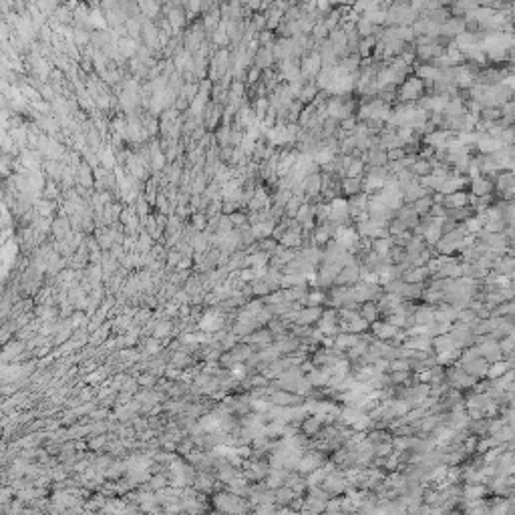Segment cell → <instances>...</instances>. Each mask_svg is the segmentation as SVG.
Returning <instances> with one entry per match:
<instances>
[{
	"instance_id": "obj_27",
	"label": "cell",
	"mask_w": 515,
	"mask_h": 515,
	"mask_svg": "<svg viewBox=\"0 0 515 515\" xmlns=\"http://www.w3.org/2000/svg\"><path fill=\"white\" fill-rule=\"evenodd\" d=\"M340 189L342 193L346 195H356L362 191V177H344L342 183H340Z\"/></svg>"
},
{
	"instance_id": "obj_37",
	"label": "cell",
	"mask_w": 515,
	"mask_h": 515,
	"mask_svg": "<svg viewBox=\"0 0 515 515\" xmlns=\"http://www.w3.org/2000/svg\"><path fill=\"white\" fill-rule=\"evenodd\" d=\"M326 300V296L322 294V290H314L306 294V306H322V302Z\"/></svg>"
},
{
	"instance_id": "obj_9",
	"label": "cell",
	"mask_w": 515,
	"mask_h": 515,
	"mask_svg": "<svg viewBox=\"0 0 515 515\" xmlns=\"http://www.w3.org/2000/svg\"><path fill=\"white\" fill-rule=\"evenodd\" d=\"M358 278H360V266H358V264L342 266L340 272H338L336 278H334V286H352Z\"/></svg>"
},
{
	"instance_id": "obj_16",
	"label": "cell",
	"mask_w": 515,
	"mask_h": 515,
	"mask_svg": "<svg viewBox=\"0 0 515 515\" xmlns=\"http://www.w3.org/2000/svg\"><path fill=\"white\" fill-rule=\"evenodd\" d=\"M469 183V177H463V175H449L445 181L441 183V188L437 189L439 193H453V191H459V189H463L465 186Z\"/></svg>"
},
{
	"instance_id": "obj_18",
	"label": "cell",
	"mask_w": 515,
	"mask_h": 515,
	"mask_svg": "<svg viewBox=\"0 0 515 515\" xmlns=\"http://www.w3.org/2000/svg\"><path fill=\"white\" fill-rule=\"evenodd\" d=\"M431 336H425V334H417V336H407V340L402 342L404 348H411V351H427L431 352Z\"/></svg>"
},
{
	"instance_id": "obj_5",
	"label": "cell",
	"mask_w": 515,
	"mask_h": 515,
	"mask_svg": "<svg viewBox=\"0 0 515 515\" xmlns=\"http://www.w3.org/2000/svg\"><path fill=\"white\" fill-rule=\"evenodd\" d=\"M493 177H497L495 181H493V186L495 189L499 191V193H503V197L505 199H511V195H513V171H497Z\"/></svg>"
},
{
	"instance_id": "obj_44",
	"label": "cell",
	"mask_w": 515,
	"mask_h": 515,
	"mask_svg": "<svg viewBox=\"0 0 515 515\" xmlns=\"http://www.w3.org/2000/svg\"><path fill=\"white\" fill-rule=\"evenodd\" d=\"M324 511H328V513H332V511H342V499H332V497H330L326 501Z\"/></svg>"
},
{
	"instance_id": "obj_35",
	"label": "cell",
	"mask_w": 515,
	"mask_h": 515,
	"mask_svg": "<svg viewBox=\"0 0 515 515\" xmlns=\"http://www.w3.org/2000/svg\"><path fill=\"white\" fill-rule=\"evenodd\" d=\"M304 204V199L302 197H296V195H292L290 199H288V204L284 206V213L288 215V217H294L296 215V211H298V208Z\"/></svg>"
},
{
	"instance_id": "obj_33",
	"label": "cell",
	"mask_w": 515,
	"mask_h": 515,
	"mask_svg": "<svg viewBox=\"0 0 515 515\" xmlns=\"http://www.w3.org/2000/svg\"><path fill=\"white\" fill-rule=\"evenodd\" d=\"M360 316L366 320V322H375L376 318L380 316L378 308H376L373 302H362V308H360Z\"/></svg>"
},
{
	"instance_id": "obj_51",
	"label": "cell",
	"mask_w": 515,
	"mask_h": 515,
	"mask_svg": "<svg viewBox=\"0 0 515 515\" xmlns=\"http://www.w3.org/2000/svg\"><path fill=\"white\" fill-rule=\"evenodd\" d=\"M352 2H354V0H330V4H338V6H340V4H348V6H351Z\"/></svg>"
},
{
	"instance_id": "obj_4",
	"label": "cell",
	"mask_w": 515,
	"mask_h": 515,
	"mask_svg": "<svg viewBox=\"0 0 515 515\" xmlns=\"http://www.w3.org/2000/svg\"><path fill=\"white\" fill-rule=\"evenodd\" d=\"M328 219L330 222H334V224H338V226H346V222L351 219V215H348V199H344V197H334V199H330L328 201Z\"/></svg>"
},
{
	"instance_id": "obj_20",
	"label": "cell",
	"mask_w": 515,
	"mask_h": 515,
	"mask_svg": "<svg viewBox=\"0 0 515 515\" xmlns=\"http://www.w3.org/2000/svg\"><path fill=\"white\" fill-rule=\"evenodd\" d=\"M471 181V193L473 195H487V193H493V181L489 177H483V175H479V177H473V179H469Z\"/></svg>"
},
{
	"instance_id": "obj_12",
	"label": "cell",
	"mask_w": 515,
	"mask_h": 515,
	"mask_svg": "<svg viewBox=\"0 0 515 515\" xmlns=\"http://www.w3.org/2000/svg\"><path fill=\"white\" fill-rule=\"evenodd\" d=\"M435 278H445V280H455V278H461L463 276V270H461V264L457 260H451L443 266H439V270L435 274H431Z\"/></svg>"
},
{
	"instance_id": "obj_50",
	"label": "cell",
	"mask_w": 515,
	"mask_h": 515,
	"mask_svg": "<svg viewBox=\"0 0 515 515\" xmlns=\"http://www.w3.org/2000/svg\"><path fill=\"white\" fill-rule=\"evenodd\" d=\"M373 2H375L376 6H380V8H384V10H387V6H389L393 0H373Z\"/></svg>"
},
{
	"instance_id": "obj_8",
	"label": "cell",
	"mask_w": 515,
	"mask_h": 515,
	"mask_svg": "<svg viewBox=\"0 0 515 515\" xmlns=\"http://www.w3.org/2000/svg\"><path fill=\"white\" fill-rule=\"evenodd\" d=\"M463 30H467V24L461 16H449L445 23L441 24L439 28V34L445 36V39H455L457 34H461Z\"/></svg>"
},
{
	"instance_id": "obj_45",
	"label": "cell",
	"mask_w": 515,
	"mask_h": 515,
	"mask_svg": "<svg viewBox=\"0 0 515 515\" xmlns=\"http://www.w3.org/2000/svg\"><path fill=\"white\" fill-rule=\"evenodd\" d=\"M232 375L235 376V378H246V375H248V366L246 364H242V362H235L234 364V369H232Z\"/></svg>"
},
{
	"instance_id": "obj_10",
	"label": "cell",
	"mask_w": 515,
	"mask_h": 515,
	"mask_svg": "<svg viewBox=\"0 0 515 515\" xmlns=\"http://www.w3.org/2000/svg\"><path fill=\"white\" fill-rule=\"evenodd\" d=\"M278 63H280V79H284V81H294V79L302 77V75H300V59L288 57V59H282Z\"/></svg>"
},
{
	"instance_id": "obj_24",
	"label": "cell",
	"mask_w": 515,
	"mask_h": 515,
	"mask_svg": "<svg viewBox=\"0 0 515 515\" xmlns=\"http://www.w3.org/2000/svg\"><path fill=\"white\" fill-rule=\"evenodd\" d=\"M393 246H395V244H393V237H391V235H387V237H375L371 250H373L375 254H378L380 258H384L391 254Z\"/></svg>"
},
{
	"instance_id": "obj_30",
	"label": "cell",
	"mask_w": 515,
	"mask_h": 515,
	"mask_svg": "<svg viewBox=\"0 0 515 515\" xmlns=\"http://www.w3.org/2000/svg\"><path fill=\"white\" fill-rule=\"evenodd\" d=\"M294 489L292 487H288V485H282V487H278L276 491H274V501H278V503H282V505H290V501L294 499Z\"/></svg>"
},
{
	"instance_id": "obj_21",
	"label": "cell",
	"mask_w": 515,
	"mask_h": 515,
	"mask_svg": "<svg viewBox=\"0 0 515 515\" xmlns=\"http://www.w3.org/2000/svg\"><path fill=\"white\" fill-rule=\"evenodd\" d=\"M360 340V334H354V332H338V336L334 338V348L338 351H348L352 348L354 344H358Z\"/></svg>"
},
{
	"instance_id": "obj_47",
	"label": "cell",
	"mask_w": 515,
	"mask_h": 515,
	"mask_svg": "<svg viewBox=\"0 0 515 515\" xmlns=\"http://www.w3.org/2000/svg\"><path fill=\"white\" fill-rule=\"evenodd\" d=\"M499 139L503 141L505 145H513V139H515V137H513V129H511V127H505V129L501 131Z\"/></svg>"
},
{
	"instance_id": "obj_49",
	"label": "cell",
	"mask_w": 515,
	"mask_h": 515,
	"mask_svg": "<svg viewBox=\"0 0 515 515\" xmlns=\"http://www.w3.org/2000/svg\"><path fill=\"white\" fill-rule=\"evenodd\" d=\"M230 219H232V224H237V226H240V224L248 226V219H246V215H244V213H234Z\"/></svg>"
},
{
	"instance_id": "obj_29",
	"label": "cell",
	"mask_w": 515,
	"mask_h": 515,
	"mask_svg": "<svg viewBox=\"0 0 515 515\" xmlns=\"http://www.w3.org/2000/svg\"><path fill=\"white\" fill-rule=\"evenodd\" d=\"M409 169H411V173H413L415 177H422V175H429L433 167H431V163H429V159H421V157H417V159H415V163L411 165Z\"/></svg>"
},
{
	"instance_id": "obj_43",
	"label": "cell",
	"mask_w": 515,
	"mask_h": 515,
	"mask_svg": "<svg viewBox=\"0 0 515 515\" xmlns=\"http://www.w3.org/2000/svg\"><path fill=\"white\" fill-rule=\"evenodd\" d=\"M404 157V147H395V149H389L387 151V159L389 161H398Z\"/></svg>"
},
{
	"instance_id": "obj_22",
	"label": "cell",
	"mask_w": 515,
	"mask_h": 515,
	"mask_svg": "<svg viewBox=\"0 0 515 515\" xmlns=\"http://www.w3.org/2000/svg\"><path fill=\"white\" fill-rule=\"evenodd\" d=\"M364 163H369L371 167H375V165H387L389 163V159H387V151L384 149H369V151H364L362 153V157H360Z\"/></svg>"
},
{
	"instance_id": "obj_1",
	"label": "cell",
	"mask_w": 515,
	"mask_h": 515,
	"mask_svg": "<svg viewBox=\"0 0 515 515\" xmlns=\"http://www.w3.org/2000/svg\"><path fill=\"white\" fill-rule=\"evenodd\" d=\"M422 95H425V83H422L419 77H415V75L407 77V79L400 83V87L397 89V99L400 103H402V101H413V103H417Z\"/></svg>"
},
{
	"instance_id": "obj_2",
	"label": "cell",
	"mask_w": 515,
	"mask_h": 515,
	"mask_svg": "<svg viewBox=\"0 0 515 515\" xmlns=\"http://www.w3.org/2000/svg\"><path fill=\"white\" fill-rule=\"evenodd\" d=\"M351 292H352L354 302L360 304V302H373V300H378V296L382 294V288H380V284L364 282L358 278V280L351 286Z\"/></svg>"
},
{
	"instance_id": "obj_34",
	"label": "cell",
	"mask_w": 515,
	"mask_h": 515,
	"mask_svg": "<svg viewBox=\"0 0 515 515\" xmlns=\"http://www.w3.org/2000/svg\"><path fill=\"white\" fill-rule=\"evenodd\" d=\"M222 326H224V324H222V318H219L215 312L208 314V316L201 320V328H206V330H219Z\"/></svg>"
},
{
	"instance_id": "obj_3",
	"label": "cell",
	"mask_w": 515,
	"mask_h": 515,
	"mask_svg": "<svg viewBox=\"0 0 515 515\" xmlns=\"http://www.w3.org/2000/svg\"><path fill=\"white\" fill-rule=\"evenodd\" d=\"M320 69H322V61H320L318 48L310 50L308 54L300 59V75L304 81H314V77L320 72Z\"/></svg>"
},
{
	"instance_id": "obj_15",
	"label": "cell",
	"mask_w": 515,
	"mask_h": 515,
	"mask_svg": "<svg viewBox=\"0 0 515 515\" xmlns=\"http://www.w3.org/2000/svg\"><path fill=\"white\" fill-rule=\"evenodd\" d=\"M467 375L475 376V378H483V376L487 375V366H489V362L483 358V356H479V358H475V360H471V362H465V364H459Z\"/></svg>"
},
{
	"instance_id": "obj_32",
	"label": "cell",
	"mask_w": 515,
	"mask_h": 515,
	"mask_svg": "<svg viewBox=\"0 0 515 515\" xmlns=\"http://www.w3.org/2000/svg\"><path fill=\"white\" fill-rule=\"evenodd\" d=\"M364 173V161L362 159H351V163L344 169V177H362Z\"/></svg>"
},
{
	"instance_id": "obj_19",
	"label": "cell",
	"mask_w": 515,
	"mask_h": 515,
	"mask_svg": "<svg viewBox=\"0 0 515 515\" xmlns=\"http://www.w3.org/2000/svg\"><path fill=\"white\" fill-rule=\"evenodd\" d=\"M413 320H415V324H421V326L435 322V308H433V304L417 306V310L413 312Z\"/></svg>"
},
{
	"instance_id": "obj_36",
	"label": "cell",
	"mask_w": 515,
	"mask_h": 515,
	"mask_svg": "<svg viewBox=\"0 0 515 515\" xmlns=\"http://www.w3.org/2000/svg\"><path fill=\"white\" fill-rule=\"evenodd\" d=\"M505 226H507V224H505L503 219H485V222H483V230H485V232H491V234L503 232Z\"/></svg>"
},
{
	"instance_id": "obj_26",
	"label": "cell",
	"mask_w": 515,
	"mask_h": 515,
	"mask_svg": "<svg viewBox=\"0 0 515 515\" xmlns=\"http://www.w3.org/2000/svg\"><path fill=\"white\" fill-rule=\"evenodd\" d=\"M322 425H324V415H312L310 419H304L302 421V431H304V435H316L320 429H322Z\"/></svg>"
},
{
	"instance_id": "obj_13",
	"label": "cell",
	"mask_w": 515,
	"mask_h": 515,
	"mask_svg": "<svg viewBox=\"0 0 515 515\" xmlns=\"http://www.w3.org/2000/svg\"><path fill=\"white\" fill-rule=\"evenodd\" d=\"M320 314H322V308H320V306H306V308H300V310H298L294 322H296L298 326H308V324L316 322V320L320 318Z\"/></svg>"
},
{
	"instance_id": "obj_40",
	"label": "cell",
	"mask_w": 515,
	"mask_h": 515,
	"mask_svg": "<svg viewBox=\"0 0 515 515\" xmlns=\"http://www.w3.org/2000/svg\"><path fill=\"white\" fill-rule=\"evenodd\" d=\"M252 292L256 294V296H268L272 290H270V286H268V282L264 280V278H260V280H256V284H254V288H252Z\"/></svg>"
},
{
	"instance_id": "obj_38",
	"label": "cell",
	"mask_w": 515,
	"mask_h": 515,
	"mask_svg": "<svg viewBox=\"0 0 515 515\" xmlns=\"http://www.w3.org/2000/svg\"><path fill=\"white\" fill-rule=\"evenodd\" d=\"M411 360L409 358H395V360H389V373L393 371H411Z\"/></svg>"
},
{
	"instance_id": "obj_46",
	"label": "cell",
	"mask_w": 515,
	"mask_h": 515,
	"mask_svg": "<svg viewBox=\"0 0 515 515\" xmlns=\"http://www.w3.org/2000/svg\"><path fill=\"white\" fill-rule=\"evenodd\" d=\"M409 371H393V376H391V382L393 384H398V382H404L409 378Z\"/></svg>"
},
{
	"instance_id": "obj_41",
	"label": "cell",
	"mask_w": 515,
	"mask_h": 515,
	"mask_svg": "<svg viewBox=\"0 0 515 515\" xmlns=\"http://www.w3.org/2000/svg\"><path fill=\"white\" fill-rule=\"evenodd\" d=\"M300 16H302V10H300L298 6H294V4H292V6L284 12V16H282V19H284L286 23H294V21H298Z\"/></svg>"
},
{
	"instance_id": "obj_48",
	"label": "cell",
	"mask_w": 515,
	"mask_h": 515,
	"mask_svg": "<svg viewBox=\"0 0 515 515\" xmlns=\"http://www.w3.org/2000/svg\"><path fill=\"white\" fill-rule=\"evenodd\" d=\"M260 77H262V69H258L256 65L248 70V83L250 85H256L258 81H260Z\"/></svg>"
},
{
	"instance_id": "obj_42",
	"label": "cell",
	"mask_w": 515,
	"mask_h": 515,
	"mask_svg": "<svg viewBox=\"0 0 515 515\" xmlns=\"http://www.w3.org/2000/svg\"><path fill=\"white\" fill-rule=\"evenodd\" d=\"M169 21L173 24V28H179V26L183 24V12H181L179 8H173V10L169 12Z\"/></svg>"
},
{
	"instance_id": "obj_6",
	"label": "cell",
	"mask_w": 515,
	"mask_h": 515,
	"mask_svg": "<svg viewBox=\"0 0 515 515\" xmlns=\"http://www.w3.org/2000/svg\"><path fill=\"white\" fill-rule=\"evenodd\" d=\"M318 467H322V455L320 453H312V451L302 453V457L296 463V471L300 475H308V473H312L314 469Z\"/></svg>"
},
{
	"instance_id": "obj_7",
	"label": "cell",
	"mask_w": 515,
	"mask_h": 515,
	"mask_svg": "<svg viewBox=\"0 0 515 515\" xmlns=\"http://www.w3.org/2000/svg\"><path fill=\"white\" fill-rule=\"evenodd\" d=\"M413 50H415V57H417L419 61H425V63H431V61H435L437 57L445 54V47H443V45H437V43L417 45Z\"/></svg>"
},
{
	"instance_id": "obj_14",
	"label": "cell",
	"mask_w": 515,
	"mask_h": 515,
	"mask_svg": "<svg viewBox=\"0 0 515 515\" xmlns=\"http://www.w3.org/2000/svg\"><path fill=\"white\" fill-rule=\"evenodd\" d=\"M465 206H469V193L467 191H463V189L443 195V208H445V210H453V208H465Z\"/></svg>"
},
{
	"instance_id": "obj_31",
	"label": "cell",
	"mask_w": 515,
	"mask_h": 515,
	"mask_svg": "<svg viewBox=\"0 0 515 515\" xmlns=\"http://www.w3.org/2000/svg\"><path fill=\"white\" fill-rule=\"evenodd\" d=\"M411 206H413V210L417 211L419 217H421V215H427L429 210H431V206H433V197H431V195H422L419 199H415Z\"/></svg>"
},
{
	"instance_id": "obj_28",
	"label": "cell",
	"mask_w": 515,
	"mask_h": 515,
	"mask_svg": "<svg viewBox=\"0 0 515 515\" xmlns=\"http://www.w3.org/2000/svg\"><path fill=\"white\" fill-rule=\"evenodd\" d=\"M316 97H318V89H316L314 81H310V83H304L302 91H300V95H298V101H300L302 105H308V103H312Z\"/></svg>"
},
{
	"instance_id": "obj_17",
	"label": "cell",
	"mask_w": 515,
	"mask_h": 515,
	"mask_svg": "<svg viewBox=\"0 0 515 515\" xmlns=\"http://www.w3.org/2000/svg\"><path fill=\"white\" fill-rule=\"evenodd\" d=\"M254 63L258 69H270L274 65V54H272V45L268 47H258L254 52Z\"/></svg>"
},
{
	"instance_id": "obj_39",
	"label": "cell",
	"mask_w": 515,
	"mask_h": 515,
	"mask_svg": "<svg viewBox=\"0 0 515 515\" xmlns=\"http://www.w3.org/2000/svg\"><path fill=\"white\" fill-rule=\"evenodd\" d=\"M256 41L260 47H268V45H272L274 43V32L272 30H268V28H264V30H260L256 34Z\"/></svg>"
},
{
	"instance_id": "obj_23",
	"label": "cell",
	"mask_w": 515,
	"mask_h": 515,
	"mask_svg": "<svg viewBox=\"0 0 515 515\" xmlns=\"http://www.w3.org/2000/svg\"><path fill=\"white\" fill-rule=\"evenodd\" d=\"M272 332H270V328H262V330H254L252 334H250V338L246 340V342H250V344H254V346H268V344H272Z\"/></svg>"
},
{
	"instance_id": "obj_25",
	"label": "cell",
	"mask_w": 515,
	"mask_h": 515,
	"mask_svg": "<svg viewBox=\"0 0 515 515\" xmlns=\"http://www.w3.org/2000/svg\"><path fill=\"white\" fill-rule=\"evenodd\" d=\"M431 346H435V351L437 352H447V351L457 348V346H455V340H453V336H451V332H445V334L435 336V338L431 340Z\"/></svg>"
},
{
	"instance_id": "obj_11",
	"label": "cell",
	"mask_w": 515,
	"mask_h": 515,
	"mask_svg": "<svg viewBox=\"0 0 515 515\" xmlns=\"http://www.w3.org/2000/svg\"><path fill=\"white\" fill-rule=\"evenodd\" d=\"M371 328H373V332H375V338H378V340H391L393 336H397V332L400 330V328L393 326L391 322L378 320V318H376L375 322H371Z\"/></svg>"
}]
</instances>
